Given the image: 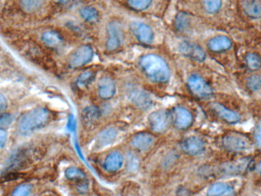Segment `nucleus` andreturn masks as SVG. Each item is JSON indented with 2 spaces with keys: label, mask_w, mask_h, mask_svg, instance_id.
<instances>
[{
  "label": "nucleus",
  "mask_w": 261,
  "mask_h": 196,
  "mask_svg": "<svg viewBox=\"0 0 261 196\" xmlns=\"http://www.w3.org/2000/svg\"><path fill=\"white\" fill-rule=\"evenodd\" d=\"M139 66L145 75L154 82L165 83L170 79V70L165 60L154 54L142 56Z\"/></svg>",
  "instance_id": "obj_1"
},
{
  "label": "nucleus",
  "mask_w": 261,
  "mask_h": 196,
  "mask_svg": "<svg viewBox=\"0 0 261 196\" xmlns=\"http://www.w3.org/2000/svg\"><path fill=\"white\" fill-rule=\"evenodd\" d=\"M50 119V112L46 108H34L25 113L19 120V132L23 136H27L44 127Z\"/></svg>",
  "instance_id": "obj_2"
},
{
  "label": "nucleus",
  "mask_w": 261,
  "mask_h": 196,
  "mask_svg": "<svg viewBox=\"0 0 261 196\" xmlns=\"http://www.w3.org/2000/svg\"><path fill=\"white\" fill-rule=\"evenodd\" d=\"M222 145L229 152L244 153L251 149L253 142L245 135L232 133L224 136Z\"/></svg>",
  "instance_id": "obj_3"
},
{
  "label": "nucleus",
  "mask_w": 261,
  "mask_h": 196,
  "mask_svg": "<svg viewBox=\"0 0 261 196\" xmlns=\"http://www.w3.org/2000/svg\"><path fill=\"white\" fill-rule=\"evenodd\" d=\"M187 87L192 95L200 99H208L213 94L211 86L203 77L194 74L187 80Z\"/></svg>",
  "instance_id": "obj_4"
},
{
  "label": "nucleus",
  "mask_w": 261,
  "mask_h": 196,
  "mask_svg": "<svg viewBox=\"0 0 261 196\" xmlns=\"http://www.w3.org/2000/svg\"><path fill=\"white\" fill-rule=\"evenodd\" d=\"M107 41L106 49L109 52H115L118 50L124 41V32L122 26L117 21H111L106 27Z\"/></svg>",
  "instance_id": "obj_5"
},
{
  "label": "nucleus",
  "mask_w": 261,
  "mask_h": 196,
  "mask_svg": "<svg viewBox=\"0 0 261 196\" xmlns=\"http://www.w3.org/2000/svg\"><path fill=\"white\" fill-rule=\"evenodd\" d=\"M171 123V114L166 110L154 111L148 117V124L154 133H160L166 131Z\"/></svg>",
  "instance_id": "obj_6"
},
{
  "label": "nucleus",
  "mask_w": 261,
  "mask_h": 196,
  "mask_svg": "<svg viewBox=\"0 0 261 196\" xmlns=\"http://www.w3.org/2000/svg\"><path fill=\"white\" fill-rule=\"evenodd\" d=\"M93 50L88 44L80 46L73 52L68 59L69 66L72 68H78L88 64L93 58Z\"/></svg>",
  "instance_id": "obj_7"
},
{
  "label": "nucleus",
  "mask_w": 261,
  "mask_h": 196,
  "mask_svg": "<svg viewBox=\"0 0 261 196\" xmlns=\"http://www.w3.org/2000/svg\"><path fill=\"white\" fill-rule=\"evenodd\" d=\"M172 124L178 130H185L189 129L192 126L193 122V116L190 111L182 107H176L172 110L171 112Z\"/></svg>",
  "instance_id": "obj_8"
},
{
  "label": "nucleus",
  "mask_w": 261,
  "mask_h": 196,
  "mask_svg": "<svg viewBox=\"0 0 261 196\" xmlns=\"http://www.w3.org/2000/svg\"><path fill=\"white\" fill-rule=\"evenodd\" d=\"M179 49L181 54L195 62H204L206 59V53L203 47L197 43L189 41H182L179 44Z\"/></svg>",
  "instance_id": "obj_9"
},
{
  "label": "nucleus",
  "mask_w": 261,
  "mask_h": 196,
  "mask_svg": "<svg viewBox=\"0 0 261 196\" xmlns=\"http://www.w3.org/2000/svg\"><path fill=\"white\" fill-rule=\"evenodd\" d=\"M181 149L187 155L197 157L203 154L206 149V144L199 136H189L182 141Z\"/></svg>",
  "instance_id": "obj_10"
},
{
  "label": "nucleus",
  "mask_w": 261,
  "mask_h": 196,
  "mask_svg": "<svg viewBox=\"0 0 261 196\" xmlns=\"http://www.w3.org/2000/svg\"><path fill=\"white\" fill-rule=\"evenodd\" d=\"M130 28L135 36L142 44H151L154 41V32L147 24L140 22H130Z\"/></svg>",
  "instance_id": "obj_11"
},
{
  "label": "nucleus",
  "mask_w": 261,
  "mask_h": 196,
  "mask_svg": "<svg viewBox=\"0 0 261 196\" xmlns=\"http://www.w3.org/2000/svg\"><path fill=\"white\" fill-rule=\"evenodd\" d=\"M155 143V138L151 133L142 132L133 136L132 145L135 149L141 152H146L152 148Z\"/></svg>",
  "instance_id": "obj_12"
},
{
  "label": "nucleus",
  "mask_w": 261,
  "mask_h": 196,
  "mask_svg": "<svg viewBox=\"0 0 261 196\" xmlns=\"http://www.w3.org/2000/svg\"><path fill=\"white\" fill-rule=\"evenodd\" d=\"M211 108L219 118L228 124H237L241 121V117L238 113L231 111L221 104L213 103Z\"/></svg>",
  "instance_id": "obj_13"
},
{
  "label": "nucleus",
  "mask_w": 261,
  "mask_h": 196,
  "mask_svg": "<svg viewBox=\"0 0 261 196\" xmlns=\"http://www.w3.org/2000/svg\"><path fill=\"white\" fill-rule=\"evenodd\" d=\"M128 93L130 102L139 108L147 109L151 107L152 100L150 95L145 90L134 87L128 90Z\"/></svg>",
  "instance_id": "obj_14"
},
{
  "label": "nucleus",
  "mask_w": 261,
  "mask_h": 196,
  "mask_svg": "<svg viewBox=\"0 0 261 196\" xmlns=\"http://www.w3.org/2000/svg\"><path fill=\"white\" fill-rule=\"evenodd\" d=\"M116 85L110 77H103L98 82V94L103 100H109L115 95Z\"/></svg>",
  "instance_id": "obj_15"
},
{
  "label": "nucleus",
  "mask_w": 261,
  "mask_h": 196,
  "mask_svg": "<svg viewBox=\"0 0 261 196\" xmlns=\"http://www.w3.org/2000/svg\"><path fill=\"white\" fill-rule=\"evenodd\" d=\"M250 164L249 158L241 159L236 161L229 162L222 166V171L225 174L238 175L244 173Z\"/></svg>",
  "instance_id": "obj_16"
},
{
  "label": "nucleus",
  "mask_w": 261,
  "mask_h": 196,
  "mask_svg": "<svg viewBox=\"0 0 261 196\" xmlns=\"http://www.w3.org/2000/svg\"><path fill=\"white\" fill-rule=\"evenodd\" d=\"M232 41L228 37L219 35L212 38L208 43V47L213 53H222L231 48Z\"/></svg>",
  "instance_id": "obj_17"
},
{
  "label": "nucleus",
  "mask_w": 261,
  "mask_h": 196,
  "mask_svg": "<svg viewBox=\"0 0 261 196\" xmlns=\"http://www.w3.org/2000/svg\"><path fill=\"white\" fill-rule=\"evenodd\" d=\"M124 157L119 152H112L107 156L104 162L105 169L109 173H115L122 168Z\"/></svg>",
  "instance_id": "obj_18"
},
{
  "label": "nucleus",
  "mask_w": 261,
  "mask_h": 196,
  "mask_svg": "<svg viewBox=\"0 0 261 196\" xmlns=\"http://www.w3.org/2000/svg\"><path fill=\"white\" fill-rule=\"evenodd\" d=\"M41 40L43 43L50 48H59L63 44V38L59 32L54 30L44 32L41 35Z\"/></svg>",
  "instance_id": "obj_19"
},
{
  "label": "nucleus",
  "mask_w": 261,
  "mask_h": 196,
  "mask_svg": "<svg viewBox=\"0 0 261 196\" xmlns=\"http://www.w3.org/2000/svg\"><path fill=\"white\" fill-rule=\"evenodd\" d=\"M244 13L251 19H260L261 2L259 0H244L242 2Z\"/></svg>",
  "instance_id": "obj_20"
},
{
  "label": "nucleus",
  "mask_w": 261,
  "mask_h": 196,
  "mask_svg": "<svg viewBox=\"0 0 261 196\" xmlns=\"http://www.w3.org/2000/svg\"><path fill=\"white\" fill-rule=\"evenodd\" d=\"M100 110L96 106L87 107L83 111L82 115H81L83 122L87 127L94 125L100 118Z\"/></svg>",
  "instance_id": "obj_21"
},
{
  "label": "nucleus",
  "mask_w": 261,
  "mask_h": 196,
  "mask_svg": "<svg viewBox=\"0 0 261 196\" xmlns=\"http://www.w3.org/2000/svg\"><path fill=\"white\" fill-rule=\"evenodd\" d=\"M118 136V131L115 128L105 129L102 130L98 135L97 142L101 147L106 146L110 145L116 139Z\"/></svg>",
  "instance_id": "obj_22"
},
{
  "label": "nucleus",
  "mask_w": 261,
  "mask_h": 196,
  "mask_svg": "<svg viewBox=\"0 0 261 196\" xmlns=\"http://www.w3.org/2000/svg\"><path fill=\"white\" fill-rule=\"evenodd\" d=\"M233 189L229 185L223 182L213 184L207 191V196H229Z\"/></svg>",
  "instance_id": "obj_23"
},
{
  "label": "nucleus",
  "mask_w": 261,
  "mask_h": 196,
  "mask_svg": "<svg viewBox=\"0 0 261 196\" xmlns=\"http://www.w3.org/2000/svg\"><path fill=\"white\" fill-rule=\"evenodd\" d=\"M81 17L90 23H96L99 19V13L96 8L93 7H84L81 8Z\"/></svg>",
  "instance_id": "obj_24"
},
{
  "label": "nucleus",
  "mask_w": 261,
  "mask_h": 196,
  "mask_svg": "<svg viewBox=\"0 0 261 196\" xmlns=\"http://www.w3.org/2000/svg\"><path fill=\"white\" fill-rule=\"evenodd\" d=\"M45 0H20V6L26 13H35L44 5Z\"/></svg>",
  "instance_id": "obj_25"
},
{
  "label": "nucleus",
  "mask_w": 261,
  "mask_h": 196,
  "mask_svg": "<svg viewBox=\"0 0 261 196\" xmlns=\"http://www.w3.org/2000/svg\"><path fill=\"white\" fill-rule=\"evenodd\" d=\"M174 27L176 30L182 31L186 30L190 25V19L186 13L180 12L176 15L174 19Z\"/></svg>",
  "instance_id": "obj_26"
},
{
  "label": "nucleus",
  "mask_w": 261,
  "mask_h": 196,
  "mask_svg": "<svg viewBox=\"0 0 261 196\" xmlns=\"http://www.w3.org/2000/svg\"><path fill=\"white\" fill-rule=\"evenodd\" d=\"M96 74L93 71H84L82 74L79 75V77L77 79V85L80 88H86L88 87L93 80H94Z\"/></svg>",
  "instance_id": "obj_27"
},
{
  "label": "nucleus",
  "mask_w": 261,
  "mask_h": 196,
  "mask_svg": "<svg viewBox=\"0 0 261 196\" xmlns=\"http://www.w3.org/2000/svg\"><path fill=\"white\" fill-rule=\"evenodd\" d=\"M65 176L70 180H79L81 182L86 180V178H87L84 171L81 170L79 168L74 167V166H71L66 169Z\"/></svg>",
  "instance_id": "obj_28"
},
{
  "label": "nucleus",
  "mask_w": 261,
  "mask_h": 196,
  "mask_svg": "<svg viewBox=\"0 0 261 196\" xmlns=\"http://www.w3.org/2000/svg\"><path fill=\"white\" fill-rule=\"evenodd\" d=\"M245 63L250 71H257L261 68V59L255 53H249L246 56Z\"/></svg>",
  "instance_id": "obj_29"
},
{
  "label": "nucleus",
  "mask_w": 261,
  "mask_h": 196,
  "mask_svg": "<svg viewBox=\"0 0 261 196\" xmlns=\"http://www.w3.org/2000/svg\"><path fill=\"white\" fill-rule=\"evenodd\" d=\"M203 3L206 11L211 14L219 12L222 5V0H203Z\"/></svg>",
  "instance_id": "obj_30"
},
{
  "label": "nucleus",
  "mask_w": 261,
  "mask_h": 196,
  "mask_svg": "<svg viewBox=\"0 0 261 196\" xmlns=\"http://www.w3.org/2000/svg\"><path fill=\"white\" fill-rule=\"evenodd\" d=\"M152 0H127V4L130 8L136 11H143L151 6Z\"/></svg>",
  "instance_id": "obj_31"
},
{
  "label": "nucleus",
  "mask_w": 261,
  "mask_h": 196,
  "mask_svg": "<svg viewBox=\"0 0 261 196\" xmlns=\"http://www.w3.org/2000/svg\"><path fill=\"white\" fill-rule=\"evenodd\" d=\"M246 85L249 90L252 91H257L261 89V77L259 75H253L247 78Z\"/></svg>",
  "instance_id": "obj_32"
},
{
  "label": "nucleus",
  "mask_w": 261,
  "mask_h": 196,
  "mask_svg": "<svg viewBox=\"0 0 261 196\" xmlns=\"http://www.w3.org/2000/svg\"><path fill=\"white\" fill-rule=\"evenodd\" d=\"M32 186L29 184H22L15 188L12 196H30Z\"/></svg>",
  "instance_id": "obj_33"
},
{
  "label": "nucleus",
  "mask_w": 261,
  "mask_h": 196,
  "mask_svg": "<svg viewBox=\"0 0 261 196\" xmlns=\"http://www.w3.org/2000/svg\"><path fill=\"white\" fill-rule=\"evenodd\" d=\"M13 121V117L10 114H0V130H5L11 125Z\"/></svg>",
  "instance_id": "obj_34"
},
{
  "label": "nucleus",
  "mask_w": 261,
  "mask_h": 196,
  "mask_svg": "<svg viewBox=\"0 0 261 196\" xmlns=\"http://www.w3.org/2000/svg\"><path fill=\"white\" fill-rule=\"evenodd\" d=\"M7 108H8V102L7 98L2 93H0V114L5 112Z\"/></svg>",
  "instance_id": "obj_35"
},
{
  "label": "nucleus",
  "mask_w": 261,
  "mask_h": 196,
  "mask_svg": "<svg viewBox=\"0 0 261 196\" xmlns=\"http://www.w3.org/2000/svg\"><path fill=\"white\" fill-rule=\"evenodd\" d=\"M7 132L6 130H0V150L4 149L7 142Z\"/></svg>",
  "instance_id": "obj_36"
},
{
  "label": "nucleus",
  "mask_w": 261,
  "mask_h": 196,
  "mask_svg": "<svg viewBox=\"0 0 261 196\" xmlns=\"http://www.w3.org/2000/svg\"><path fill=\"white\" fill-rule=\"evenodd\" d=\"M255 139H256V144L258 147L261 148V123L258 126L256 129V134H255Z\"/></svg>",
  "instance_id": "obj_37"
},
{
  "label": "nucleus",
  "mask_w": 261,
  "mask_h": 196,
  "mask_svg": "<svg viewBox=\"0 0 261 196\" xmlns=\"http://www.w3.org/2000/svg\"><path fill=\"white\" fill-rule=\"evenodd\" d=\"M68 127L70 130H74L75 129L76 123L74 116H70L69 119H68Z\"/></svg>",
  "instance_id": "obj_38"
},
{
  "label": "nucleus",
  "mask_w": 261,
  "mask_h": 196,
  "mask_svg": "<svg viewBox=\"0 0 261 196\" xmlns=\"http://www.w3.org/2000/svg\"><path fill=\"white\" fill-rule=\"evenodd\" d=\"M256 171H257L258 174H259L261 177V161L256 165Z\"/></svg>",
  "instance_id": "obj_39"
},
{
  "label": "nucleus",
  "mask_w": 261,
  "mask_h": 196,
  "mask_svg": "<svg viewBox=\"0 0 261 196\" xmlns=\"http://www.w3.org/2000/svg\"><path fill=\"white\" fill-rule=\"evenodd\" d=\"M54 2L57 3V4H64L69 2L70 0H54Z\"/></svg>",
  "instance_id": "obj_40"
}]
</instances>
